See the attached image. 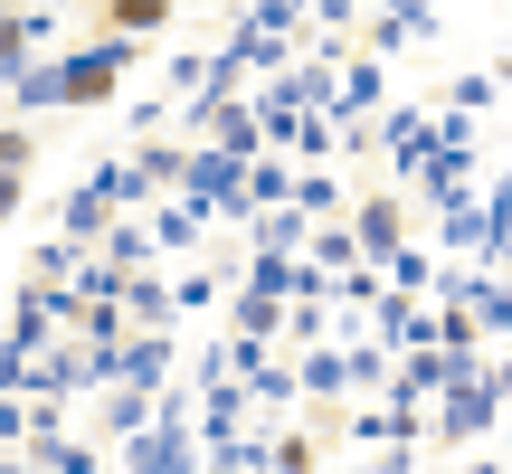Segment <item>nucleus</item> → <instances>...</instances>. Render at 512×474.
Returning <instances> with one entry per match:
<instances>
[{"label": "nucleus", "mask_w": 512, "mask_h": 474, "mask_svg": "<svg viewBox=\"0 0 512 474\" xmlns=\"http://www.w3.org/2000/svg\"><path fill=\"white\" fill-rule=\"evenodd\" d=\"M124 38H105V48H86V57H67V67H57V76H67V95H76V105H86V95H105L114 86V76H124Z\"/></svg>", "instance_id": "1"}, {"label": "nucleus", "mask_w": 512, "mask_h": 474, "mask_svg": "<svg viewBox=\"0 0 512 474\" xmlns=\"http://www.w3.org/2000/svg\"><path fill=\"white\" fill-rule=\"evenodd\" d=\"M171 0H114V29H162Z\"/></svg>", "instance_id": "2"}, {"label": "nucleus", "mask_w": 512, "mask_h": 474, "mask_svg": "<svg viewBox=\"0 0 512 474\" xmlns=\"http://www.w3.org/2000/svg\"><path fill=\"white\" fill-rule=\"evenodd\" d=\"M10 200H19V181H10V171H0V219H10Z\"/></svg>", "instance_id": "3"}]
</instances>
